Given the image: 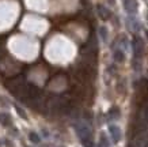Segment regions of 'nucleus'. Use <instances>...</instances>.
Returning <instances> with one entry per match:
<instances>
[{
    "label": "nucleus",
    "instance_id": "obj_1",
    "mask_svg": "<svg viewBox=\"0 0 148 147\" xmlns=\"http://www.w3.org/2000/svg\"><path fill=\"white\" fill-rule=\"evenodd\" d=\"M132 48H133V55H135V57L136 59L141 57V55H143V52H144V44H143V41H141V38L136 37L135 40L132 41Z\"/></svg>",
    "mask_w": 148,
    "mask_h": 147
},
{
    "label": "nucleus",
    "instance_id": "obj_2",
    "mask_svg": "<svg viewBox=\"0 0 148 147\" xmlns=\"http://www.w3.org/2000/svg\"><path fill=\"white\" fill-rule=\"evenodd\" d=\"M124 8L128 14H136L137 11V1L136 0H122Z\"/></svg>",
    "mask_w": 148,
    "mask_h": 147
},
{
    "label": "nucleus",
    "instance_id": "obj_3",
    "mask_svg": "<svg viewBox=\"0 0 148 147\" xmlns=\"http://www.w3.org/2000/svg\"><path fill=\"white\" fill-rule=\"evenodd\" d=\"M97 10H98V15L102 19H109V18H110V15H112V14H110V11H109L105 6H98V8H97Z\"/></svg>",
    "mask_w": 148,
    "mask_h": 147
},
{
    "label": "nucleus",
    "instance_id": "obj_4",
    "mask_svg": "<svg viewBox=\"0 0 148 147\" xmlns=\"http://www.w3.org/2000/svg\"><path fill=\"white\" fill-rule=\"evenodd\" d=\"M113 57H114V60L117 63H122L125 60V55H124V52H122L121 49H117L116 52H114V55H113Z\"/></svg>",
    "mask_w": 148,
    "mask_h": 147
},
{
    "label": "nucleus",
    "instance_id": "obj_5",
    "mask_svg": "<svg viewBox=\"0 0 148 147\" xmlns=\"http://www.w3.org/2000/svg\"><path fill=\"white\" fill-rule=\"evenodd\" d=\"M110 134H112V136H113V139L114 140H120V138H121V132H120V129L117 128V127H114V125H112L110 127Z\"/></svg>",
    "mask_w": 148,
    "mask_h": 147
},
{
    "label": "nucleus",
    "instance_id": "obj_6",
    "mask_svg": "<svg viewBox=\"0 0 148 147\" xmlns=\"http://www.w3.org/2000/svg\"><path fill=\"white\" fill-rule=\"evenodd\" d=\"M99 34H101V37H102L103 40H106V38H108V31H106V27H101V29H99Z\"/></svg>",
    "mask_w": 148,
    "mask_h": 147
},
{
    "label": "nucleus",
    "instance_id": "obj_7",
    "mask_svg": "<svg viewBox=\"0 0 148 147\" xmlns=\"http://www.w3.org/2000/svg\"><path fill=\"white\" fill-rule=\"evenodd\" d=\"M30 139H32V140H33V142H38V140H40V139H38V136H37V135L36 134H30Z\"/></svg>",
    "mask_w": 148,
    "mask_h": 147
},
{
    "label": "nucleus",
    "instance_id": "obj_8",
    "mask_svg": "<svg viewBox=\"0 0 148 147\" xmlns=\"http://www.w3.org/2000/svg\"><path fill=\"white\" fill-rule=\"evenodd\" d=\"M147 18H148V14H147Z\"/></svg>",
    "mask_w": 148,
    "mask_h": 147
}]
</instances>
